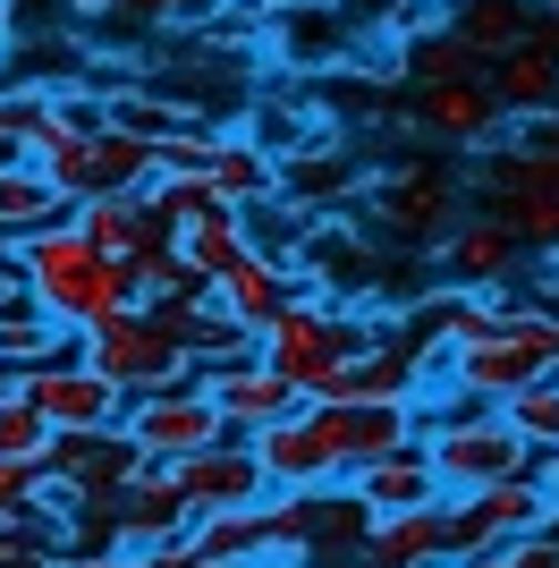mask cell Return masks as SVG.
<instances>
[{
	"mask_svg": "<svg viewBox=\"0 0 559 568\" xmlns=\"http://www.w3.org/2000/svg\"><path fill=\"white\" fill-rule=\"evenodd\" d=\"M51 179L69 187V204H93V195H153L162 187V162H153V144L128 136V128H102V136L69 144V153H51Z\"/></svg>",
	"mask_w": 559,
	"mask_h": 568,
	"instance_id": "7",
	"label": "cell"
},
{
	"mask_svg": "<svg viewBox=\"0 0 559 568\" xmlns=\"http://www.w3.org/2000/svg\"><path fill=\"white\" fill-rule=\"evenodd\" d=\"M449 26H458L475 51H484L491 69H500L509 51H526V43L542 34V18L526 9V0H458V9H449Z\"/></svg>",
	"mask_w": 559,
	"mask_h": 568,
	"instance_id": "28",
	"label": "cell"
},
{
	"mask_svg": "<svg viewBox=\"0 0 559 568\" xmlns=\"http://www.w3.org/2000/svg\"><path fill=\"white\" fill-rule=\"evenodd\" d=\"M212 187H221V204L255 213V204H272V195H280V153H272V144H255L246 128H221V144H212Z\"/></svg>",
	"mask_w": 559,
	"mask_h": 568,
	"instance_id": "22",
	"label": "cell"
},
{
	"mask_svg": "<svg viewBox=\"0 0 559 568\" xmlns=\"http://www.w3.org/2000/svg\"><path fill=\"white\" fill-rule=\"evenodd\" d=\"M323 230H331V221L305 213V204H288V195H272V204L246 213V246H255L263 263H280V272H305L314 246H323Z\"/></svg>",
	"mask_w": 559,
	"mask_h": 568,
	"instance_id": "23",
	"label": "cell"
},
{
	"mask_svg": "<svg viewBox=\"0 0 559 568\" xmlns=\"http://www.w3.org/2000/svg\"><path fill=\"white\" fill-rule=\"evenodd\" d=\"M559 526V500H551V475H509V484H484V493H449V544L466 551H517L526 535Z\"/></svg>",
	"mask_w": 559,
	"mask_h": 568,
	"instance_id": "3",
	"label": "cell"
},
{
	"mask_svg": "<svg viewBox=\"0 0 559 568\" xmlns=\"http://www.w3.org/2000/svg\"><path fill=\"white\" fill-rule=\"evenodd\" d=\"M186 365H195L204 382L212 374H246V365H263V332H246V323L212 297V306L186 323Z\"/></svg>",
	"mask_w": 559,
	"mask_h": 568,
	"instance_id": "26",
	"label": "cell"
},
{
	"mask_svg": "<svg viewBox=\"0 0 559 568\" xmlns=\"http://www.w3.org/2000/svg\"><path fill=\"white\" fill-rule=\"evenodd\" d=\"M26 297H34V281H26V263H18V246H0V314H18Z\"/></svg>",
	"mask_w": 559,
	"mask_h": 568,
	"instance_id": "34",
	"label": "cell"
},
{
	"mask_svg": "<svg viewBox=\"0 0 559 568\" xmlns=\"http://www.w3.org/2000/svg\"><path fill=\"white\" fill-rule=\"evenodd\" d=\"M212 297H221V306H230L237 323H246V332H263V339H272L280 323L297 314L305 281H297V272H280V263H263V255H246V263H237V272H230V281L212 288Z\"/></svg>",
	"mask_w": 559,
	"mask_h": 568,
	"instance_id": "21",
	"label": "cell"
},
{
	"mask_svg": "<svg viewBox=\"0 0 559 568\" xmlns=\"http://www.w3.org/2000/svg\"><path fill=\"white\" fill-rule=\"evenodd\" d=\"M179 255H186V272H195L204 288H221L237 263L255 255V246H246V213H237V204H221V213L186 221V230H179Z\"/></svg>",
	"mask_w": 559,
	"mask_h": 568,
	"instance_id": "27",
	"label": "cell"
},
{
	"mask_svg": "<svg viewBox=\"0 0 559 568\" xmlns=\"http://www.w3.org/2000/svg\"><path fill=\"white\" fill-rule=\"evenodd\" d=\"M204 390L221 399L230 433H246V442H255V433H272V425H288V416L305 407V390H297L288 374H280L272 356H263V365H246V374H212Z\"/></svg>",
	"mask_w": 559,
	"mask_h": 568,
	"instance_id": "16",
	"label": "cell"
},
{
	"mask_svg": "<svg viewBox=\"0 0 559 568\" xmlns=\"http://www.w3.org/2000/svg\"><path fill=\"white\" fill-rule=\"evenodd\" d=\"M424 458L441 475V493H484V484H509V475H535V450L517 442V425L500 407H449V416H424Z\"/></svg>",
	"mask_w": 559,
	"mask_h": 568,
	"instance_id": "2",
	"label": "cell"
},
{
	"mask_svg": "<svg viewBox=\"0 0 559 568\" xmlns=\"http://www.w3.org/2000/svg\"><path fill=\"white\" fill-rule=\"evenodd\" d=\"M449 500H424V509H390V518L365 526V568H449Z\"/></svg>",
	"mask_w": 559,
	"mask_h": 568,
	"instance_id": "13",
	"label": "cell"
},
{
	"mask_svg": "<svg viewBox=\"0 0 559 568\" xmlns=\"http://www.w3.org/2000/svg\"><path fill=\"white\" fill-rule=\"evenodd\" d=\"M179 493H186L195 518H230V509H263V500H272V475H263L255 442L237 433V442H221V450L186 458V467H179Z\"/></svg>",
	"mask_w": 559,
	"mask_h": 568,
	"instance_id": "9",
	"label": "cell"
},
{
	"mask_svg": "<svg viewBox=\"0 0 559 568\" xmlns=\"http://www.w3.org/2000/svg\"><path fill=\"white\" fill-rule=\"evenodd\" d=\"M263 9H272V18H280V9H297V0H263Z\"/></svg>",
	"mask_w": 559,
	"mask_h": 568,
	"instance_id": "44",
	"label": "cell"
},
{
	"mask_svg": "<svg viewBox=\"0 0 559 568\" xmlns=\"http://www.w3.org/2000/svg\"><path fill=\"white\" fill-rule=\"evenodd\" d=\"M356 187H365V179H356V162H339V136H331V128L305 144V153L280 162V195L305 204V213H323V221H331V195H356Z\"/></svg>",
	"mask_w": 559,
	"mask_h": 568,
	"instance_id": "24",
	"label": "cell"
},
{
	"mask_svg": "<svg viewBox=\"0 0 559 568\" xmlns=\"http://www.w3.org/2000/svg\"><path fill=\"white\" fill-rule=\"evenodd\" d=\"M466 77H491V60L466 43L458 26H433L407 43V85H466Z\"/></svg>",
	"mask_w": 559,
	"mask_h": 568,
	"instance_id": "29",
	"label": "cell"
},
{
	"mask_svg": "<svg viewBox=\"0 0 559 568\" xmlns=\"http://www.w3.org/2000/svg\"><path fill=\"white\" fill-rule=\"evenodd\" d=\"M323 416V433H331V450H339V467H373V458H390V450H407L416 442V407H373V399H331V407H314Z\"/></svg>",
	"mask_w": 559,
	"mask_h": 568,
	"instance_id": "14",
	"label": "cell"
},
{
	"mask_svg": "<svg viewBox=\"0 0 559 568\" xmlns=\"http://www.w3.org/2000/svg\"><path fill=\"white\" fill-rule=\"evenodd\" d=\"M128 442H136L153 467H186V458L221 450V442H237L230 416H221V399L204 390V374L179 382V390H153V399H128Z\"/></svg>",
	"mask_w": 559,
	"mask_h": 568,
	"instance_id": "4",
	"label": "cell"
},
{
	"mask_svg": "<svg viewBox=\"0 0 559 568\" xmlns=\"http://www.w3.org/2000/svg\"><path fill=\"white\" fill-rule=\"evenodd\" d=\"M348 493L365 500L373 518H390V509H424V500H449V493H441V475H433V458H424V433L407 442V450L373 458V467H356V475H348Z\"/></svg>",
	"mask_w": 559,
	"mask_h": 568,
	"instance_id": "20",
	"label": "cell"
},
{
	"mask_svg": "<svg viewBox=\"0 0 559 568\" xmlns=\"http://www.w3.org/2000/svg\"><path fill=\"white\" fill-rule=\"evenodd\" d=\"M128 568H204V560H195V544H186V535H179V544H153V551H128Z\"/></svg>",
	"mask_w": 559,
	"mask_h": 568,
	"instance_id": "36",
	"label": "cell"
},
{
	"mask_svg": "<svg viewBox=\"0 0 559 568\" xmlns=\"http://www.w3.org/2000/svg\"><path fill=\"white\" fill-rule=\"evenodd\" d=\"M18 60V0H0V69Z\"/></svg>",
	"mask_w": 559,
	"mask_h": 568,
	"instance_id": "38",
	"label": "cell"
},
{
	"mask_svg": "<svg viewBox=\"0 0 559 568\" xmlns=\"http://www.w3.org/2000/svg\"><path fill=\"white\" fill-rule=\"evenodd\" d=\"M466 195H475V179H458L449 162H390L382 179L365 187V213L373 230L390 237V246H416V255H441L449 237L466 230Z\"/></svg>",
	"mask_w": 559,
	"mask_h": 568,
	"instance_id": "1",
	"label": "cell"
},
{
	"mask_svg": "<svg viewBox=\"0 0 559 568\" xmlns=\"http://www.w3.org/2000/svg\"><path fill=\"white\" fill-rule=\"evenodd\" d=\"M9 390H18L34 416H43L51 433H119L128 425V390H119L102 365H43V374H9Z\"/></svg>",
	"mask_w": 559,
	"mask_h": 568,
	"instance_id": "6",
	"label": "cell"
},
{
	"mask_svg": "<svg viewBox=\"0 0 559 568\" xmlns=\"http://www.w3.org/2000/svg\"><path fill=\"white\" fill-rule=\"evenodd\" d=\"M517 568H559V526L526 535V544H517Z\"/></svg>",
	"mask_w": 559,
	"mask_h": 568,
	"instance_id": "37",
	"label": "cell"
},
{
	"mask_svg": "<svg viewBox=\"0 0 559 568\" xmlns=\"http://www.w3.org/2000/svg\"><path fill=\"white\" fill-rule=\"evenodd\" d=\"M441 272H449V288H509L526 272V246H517V230L500 213H466V230L441 246Z\"/></svg>",
	"mask_w": 559,
	"mask_h": 568,
	"instance_id": "15",
	"label": "cell"
},
{
	"mask_svg": "<svg viewBox=\"0 0 559 568\" xmlns=\"http://www.w3.org/2000/svg\"><path fill=\"white\" fill-rule=\"evenodd\" d=\"M491 94L509 119H551L559 111V26L542 18V34L526 51H509L500 69H491Z\"/></svg>",
	"mask_w": 559,
	"mask_h": 568,
	"instance_id": "19",
	"label": "cell"
},
{
	"mask_svg": "<svg viewBox=\"0 0 559 568\" xmlns=\"http://www.w3.org/2000/svg\"><path fill=\"white\" fill-rule=\"evenodd\" d=\"M398 119H416L424 136H441V144H500L509 136V111H500V94H491V77H466V85H416V102Z\"/></svg>",
	"mask_w": 559,
	"mask_h": 568,
	"instance_id": "11",
	"label": "cell"
},
{
	"mask_svg": "<svg viewBox=\"0 0 559 568\" xmlns=\"http://www.w3.org/2000/svg\"><path fill=\"white\" fill-rule=\"evenodd\" d=\"M51 500V458H0V535Z\"/></svg>",
	"mask_w": 559,
	"mask_h": 568,
	"instance_id": "32",
	"label": "cell"
},
{
	"mask_svg": "<svg viewBox=\"0 0 559 568\" xmlns=\"http://www.w3.org/2000/svg\"><path fill=\"white\" fill-rule=\"evenodd\" d=\"M542 306L559 314V263H542Z\"/></svg>",
	"mask_w": 559,
	"mask_h": 568,
	"instance_id": "42",
	"label": "cell"
},
{
	"mask_svg": "<svg viewBox=\"0 0 559 568\" xmlns=\"http://www.w3.org/2000/svg\"><path fill=\"white\" fill-rule=\"evenodd\" d=\"M18 263H26V281H34V297H43V306H60V297H69L77 281H85L93 263V237L77 230V221H60V230H43V237H26L18 246Z\"/></svg>",
	"mask_w": 559,
	"mask_h": 568,
	"instance_id": "25",
	"label": "cell"
},
{
	"mask_svg": "<svg viewBox=\"0 0 559 568\" xmlns=\"http://www.w3.org/2000/svg\"><path fill=\"white\" fill-rule=\"evenodd\" d=\"M111 9H119L128 26H136V18H144V26H179V18H186V0H111Z\"/></svg>",
	"mask_w": 559,
	"mask_h": 568,
	"instance_id": "35",
	"label": "cell"
},
{
	"mask_svg": "<svg viewBox=\"0 0 559 568\" xmlns=\"http://www.w3.org/2000/svg\"><path fill=\"white\" fill-rule=\"evenodd\" d=\"M500 416H509L517 442L535 450V467H551V458H559V374H551V382H535V390H517Z\"/></svg>",
	"mask_w": 559,
	"mask_h": 568,
	"instance_id": "30",
	"label": "cell"
},
{
	"mask_svg": "<svg viewBox=\"0 0 559 568\" xmlns=\"http://www.w3.org/2000/svg\"><path fill=\"white\" fill-rule=\"evenodd\" d=\"M0 382H9V374H0Z\"/></svg>",
	"mask_w": 559,
	"mask_h": 568,
	"instance_id": "45",
	"label": "cell"
},
{
	"mask_svg": "<svg viewBox=\"0 0 559 568\" xmlns=\"http://www.w3.org/2000/svg\"><path fill=\"white\" fill-rule=\"evenodd\" d=\"M449 568H517V551H466V560H449Z\"/></svg>",
	"mask_w": 559,
	"mask_h": 568,
	"instance_id": "40",
	"label": "cell"
},
{
	"mask_svg": "<svg viewBox=\"0 0 559 568\" xmlns=\"http://www.w3.org/2000/svg\"><path fill=\"white\" fill-rule=\"evenodd\" d=\"M0 162H34V153L18 144V128H9V111H0Z\"/></svg>",
	"mask_w": 559,
	"mask_h": 568,
	"instance_id": "41",
	"label": "cell"
},
{
	"mask_svg": "<svg viewBox=\"0 0 559 568\" xmlns=\"http://www.w3.org/2000/svg\"><path fill=\"white\" fill-rule=\"evenodd\" d=\"M255 458L263 475H272V493H331V484H348V467H339V450H331V433L314 407H297L288 425L255 433Z\"/></svg>",
	"mask_w": 559,
	"mask_h": 568,
	"instance_id": "10",
	"label": "cell"
},
{
	"mask_svg": "<svg viewBox=\"0 0 559 568\" xmlns=\"http://www.w3.org/2000/svg\"><path fill=\"white\" fill-rule=\"evenodd\" d=\"M77 356H85V332H69L43 297L0 314V374H43V365H77Z\"/></svg>",
	"mask_w": 559,
	"mask_h": 568,
	"instance_id": "18",
	"label": "cell"
},
{
	"mask_svg": "<svg viewBox=\"0 0 559 568\" xmlns=\"http://www.w3.org/2000/svg\"><path fill=\"white\" fill-rule=\"evenodd\" d=\"M85 365H102V374L128 390V399H153V390H179V382H195V365H186V339L170 332L162 314H119V323H102V332H85Z\"/></svg>",
	"mask_w": 559,
	"mask_h": 568,
	"instance_id": "5",
	"label": "cell"
},
{
	"mask_svg": "<svg viewBox=\"0 0 559 568\" xmlns=\"http://www.w3.org/2000/svg\"><path fill=\"white\" fill-rule=\"evenodd\" d=\"M542 475H551V500H559V458H551V467H542Z\"/></svg>",
	"mask_w": 559,
	"mask_h": 568,
	"instance_id": "43",
	"label": "cell"
},
{
	"mask_svg": "<svg viewBox=\"0 0 559 568\" xmlns=\"http://www.w3.org/2000/svg\"><path fill=\"white\" fill-rule=\"evenodd\" d=\"M60 568H128V551H69Z\"/></svg>",
	"mask_w": 559,
	"mask_h": 568,
	"instance_id": "39",
	"label": "cell"
},
{
	"mask_svg": "<svg viewBox=\"0 0 559 568\" xmlns=\"http://www.w3.org/2000/svg\"><path fill=\"white\" fill-rule=\"evenodd\" d=\"M272 43V9L263 0H212L204 9V51H255Z\"/></svg>",
	"mask_w": 559,
	"mask_h": 568,
	"instance_id": "31",
	"label": "cell"
},
{
	"mask_svg": "<svg viewBox=\"0 0 559 568\" xmlns=\"http://www.w3.org/2000/svg\"><path fill=\"white\" fill-rule=\"evenodd\" d=\"M136 467H153V458H144L128 433H60V442H51V484L77 493V518H85L93 500H111Z\"/></svg>",
	"mask_w": 559,
	"mask_h": 568,
	"instance_id": "12",
	"label": "cell"
},
{
	"mask_svg": "<svg viewBox=\"0 0 559 568\" xmlns=\"http://www.w3.org/2000/svg\"><path fill=\"white\" fill-rule=\"evenodd\" d=\"M356 43H365V26L339 9V0H297V9H280L272 18V60L288 77H331L348 69Z\"/></svg>",
	"mask_w": 559,
	"mask_h": 568,
	"instance_id": "8",
	"label": "cell"
},
{
	"mask_svg": "<svg viewBox=\"0 0 559 568\" xmlns=\"http://www.w3.org/2000/svg\"><path fill=\"white\" fill-rule=\"evenodd\" d=\"M51 442H60V433H51L9 382H0V458H51Z\"/></svg>",
	"mask_w": 559,
	"mask_h": 568,
	"instance_id": "33",
	"label": "cell"
},
{
	"mask_svg": "<svg viewBox=\"0 0 559 568\" xmlns=\"http://www.w3.org/2000/svg\"><path fill=\"white\" fill-rule=\"evenodd\" d=\"M60 221H77V204L43 162H0V246H26Z\"/></svg>",
	"mask_w": 559,
	"mask_h": 568,
	"instance_id": "17",
	"label": "cell"
}]
</instances>
